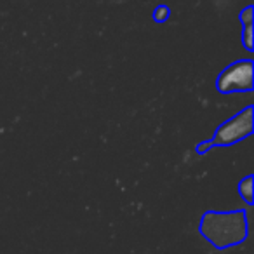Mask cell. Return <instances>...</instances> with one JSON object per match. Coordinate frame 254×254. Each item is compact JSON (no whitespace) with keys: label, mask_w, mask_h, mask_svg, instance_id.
<instances>
[{"label":"cell","mask_w":254,"mask_h":254,"mask_svg":"<svg viewBox=\"0 0 254 254\" xmlns=\"http://www.w3.org/2000/svg\"><path fill=\"white\" fill-rule=\"evenodd\" d=\"M242 44L246 47V51L253 53L254 44H253V25H246L242 26Z\"/></svg>","instance_id":"6"},{"label":"cell","mask_w":254,"mask_h":254,"mask_svg":"<svg viewBox=\"0 0 254 254\" xmlns=\"http://www.w3.org/2000/svg\"><path fill=\"white\" fill-rule=\"evenodd\" d=\"M253 190H254V178L253 176H246L242 181L239 183V193L240 197L246 200V204H253Z\"/></svg>","instance_id":"4"},{"label":"cell","mask_w":254,"mask_h":254,"mask_svg":"<svg viewBox=\"0 0 254 254\" xmlns=\"http://www.w3.org/2000/svg\"><path fill=\"white\" fill-rule=\"evenodd\" d=\"M169 16H171V9L167 7L166 4L157 5V7L153 9V12H152V18H153V21H155V23H166L167 19H169Z\"/></svg>","instance_id":"5"},{"label":"cell","mask_w":254,"mask_h":254,"mask_svg":"<svg viewBox=\"0 0 254 254\" xmlns=\"http://www.w3.org/2000/svg\"><path fill=\"white\" fill-rule=\"evenodd\" d=\"M216 89L221 94L251 92L254 89V63L253 60H239L219 71Z\"/></svg>","instance_id":"3"},{"label":"cell","mask_w":254,"mask_h":254,"mask_svg":"<svg viewBox=\"0 0 254 254\" xmlns=\"http://www.w3.org/2000/svg\"><path fill=\"white\" fill-rule=\"evenodd\" d=\"M200 235L216 249H228L246 242L249 235L246 209L237 211H205L198 225Z\"/></svg>","instance_id":"1"},{"label":"cell","mask_w":254,"mask_h":254,"mask_svg":"<svg viewBox=\"0 0 254 254\" xmlns=\"http://www.w3.org/2000/svg\"><path fill=\"white\" fill-rule=\"evenodd\" d=\"M253 132H254V108L253 106H246L237 115H233L232 119L219 124L214 136L211 139H205V141L198 143L195 146V152L205 153L207 150L214 148V146H233L235 143L249 138Z\"/></svg>","instance_id":"2"}]
</instances>
